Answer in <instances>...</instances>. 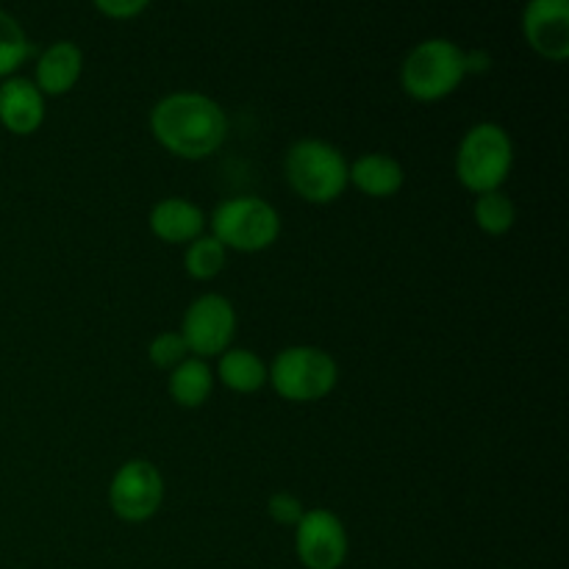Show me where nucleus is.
<instances>
[{
    "instance_id": "1",
    "label": "nucleus",
    "mask_w": 569,
    "mask_h": 569,
    "mask_svg": "<svg viewBox=\"0 0 569 569\" xmlns=\"http://www.w3.org/2000/svg\"><path fill=\"white\" fill-rule=\"evenodd\" d=\"M150 131L167 153L187 161L214 156L228 137V114L203 92H170L150 111Z\"/></svg>"
},
{
    "instance_id": "2",
    "label": "nucleus",
    "mask_w": 569,
    "mask_h": 569,
    "mask_svg": "<svg viewBox=\"0 0 569 569\" xmlns=\"http://www.w3.org/2000/svg\"><path fill=\"white\" fill-rule=\"evenodd\" d=\"M283 172L298 198L306 203L328 206L348 189V159L326 139H298L283 156Z\"/></svg>"
},
{
    "instance_id": "3",
    "label": "nucleus",
    "mask_w": 569,
    "mask_h": 569,
    "mask_svg": "<svg viewBox=\"0 0 569 569\" xmlns=\"http://www.w3.org/2000/svg\"><path fill=\"white\" fill-rule=\"evenodd\" d=\"M515 167V142L498 122H476L456 150V178L467 192L487 194L503 189Z\"/></svg>"
},
{
    "instance_id": "4",
    "label": "nucleus",
    "mask_w": 569,
    "mask_h": 569,
    "mask_svg": "<svg viewBox=\"0 0 569 569\" xmlns=\"http://www.w3.org/2000/svg\"><path fill=\"white\" fill-rule=\"evenodd\" d=\"M465 78V48L445 37L422 39L409 50L400 67V87L420 103L450 98Z\"/></svg>"
},
{
    "instance_id": "5",
    "label": "nucleus",
    "mask_w": 569,
    "mask_h": 569,
    "mask_svg": "<svg viewBox=\"0 0 569 569\" xmlns=\"http://www.w3.org/2000/svg\"><path fill=\"white\" fill-rule=\"evenodd\" d=\"M267 383L289 403H317L337 389L339 365L328 350L315 345H292L267 367Z\"/></svg>"
},
{
    "instance_id": "6",
    "label": "nucleus",
    "mask_w": 569,
    "mask_h": 569,
    "mask_svg": "<svg viewBox=\"0 0 569 569\" xmlns=\"http://www.w3.org/2000/svg\"><path fill=\"white\" fill-rule=\"evenodd\" d=\"M211 237L226 250L261 253L281 237V214L272 203L256 194L228 198L211 211Z\"/></svg>"
},
{
    "instance_id": "7",
    "label": "nucleus",
    "mask_w": 569,
    "mask_h": 569,
    "mask_svg": "<svg viewBox=\"0 0 569 569\" xmlns=\"http://www.w3.org/2000/svg\"><path fill=\"white\" fill-rule=\"evenodd\" d=\"M181 339L187 342L189 356L194 359H220L228 348H233L237 333V309L222 295H200L187 306L181 320Z\"/></svg>"
},
{
    "instance_id": "8",
    "label": "nucleus",
    "mask_w": 569,
    "mask_h": 569,
    "mask_svg": "<svg viewBox=\"0 0 569 569\" xmlns=\"http://www.w3.org/2000/svg\"><path fill=\"white\" fill-rule=\"evenodd\" d=\"M164 503V478L148 459H131L117 467L109 483V506L117 520L148 522Z\"/></svg>"
},
{
    "instance_id": "9",
    "label": "nucleus",
    "mask_w": 569,
    "mask_h": 569,
    "mask_svg": "<svg viewBox=\"0 0 569 569\" xmlns=\"http://www.w3.org/2000/svg\"><path fill=\"white\" fill-rule=\"evenodd\" d=\"M350 539L331 509H306L295 526V556L306 569H339L348 561Z\"/></svg>"
},
{
    "instance_id": "10",
    "label": "nucleus",
    "mask_w": 569,
    "mask_h": 569,
    "mask_svg": "<svg viewBox=\"0 0 569 569\" xmlns=\"http://www.w3.org/2000/svg\"><path fill=\"white\" fill-rule=\"evenodd\" d=\"M522 33L533 53L548 61L569 59V3L567 0H531L522 9Z\"/></svg>"
},
{
    "instance_id": "11",
    "label": "nucleus",
    "mask_w": 569,
    "mask_h": 569,
    "mask_svg": "<svg viewBox=\"0 0 569 569\" xmlns=\"http://www.w3.org/2000/svg\"><path fill=\"white\" fill-rule=\"evenodd\" d=\"M44 122V94L31 78L11 76L0 83V126L14 137H31Z\"/></svg>"
},
{
    "instance_id": "12",
    "label": "nucleus",
    "mask_w": 569,
    "mask_h": 569,
    "mask_svg": "<svg viewBox=\"0 0 569 569\" xmlns=\"http://www.w3.org/2000/svg\"><path fill=\"white\" fill-rule=\"evenodd\" d=\"M150 233L167 244H189L203 237L206 214L187 198H161L150 209Z\"/></svg>"
},
{
    "instance_id": "13",
    "label": "nucleus",
    "mask_w": 569,
    "mask_h": 569,
    "mask_svg": "<svg viewBox=\"0 0 569 569\" xmlns=\"http://www.w3.org/2000/svg\"><path fill=\"white\" fill-rule=\"evenodd\" d=\"M83 72V53L76 42L70 39H59V42L48 44V48L39 53L37 59V83L39 92L48 98H59V94H67L70 89H76V83L81 81Z\"/></svg>"
},
{
    "instance_id": "14",
    "label": "nucleus",
    "mask_w": 569,
    "mask_h": 569,
    "mask_svg": "<svg viewBox=\"0 0 569 569\" xmlns=\"http://www.w3.org/2000/svg\"><path fill=\"white\" fill-rule=\"evenodd\" d=\"M348 178L367 198H395L403 189L406 172L395 156L389 153H361L348 164Z\"/></svg>"
},
{
    "instance_id": "15",
    "label": "nucleus",
    "mask_w": 569,
    "mask_h": 569,
    "mask_svg": "<svg viewBox=\"0 0 569 569\" xmlns=\"http://www.w3.org/2000/svg\"><path fill=\"white\" fill-rule=\"evenodd\" d=\"M217 378L237 395H253L267 387V365L248 348H228L217 359Z\"/></svg>"
},
{
    "instance_id": "16",
    "label": "nucleus",
    "mask_w": 569,
    "mask_h": 569,
    "mask_svg": "<svg viewBox=\"0 0 569 569\" xmlns=\"http://www.w3.org/2000/svg\"><path fill=\"white\" fill-rule=\"evenodd\" d=\"M167 389H170V398L178 406H183V409H200L211 398V392H214V370L209 367V361L189 356L187 361H181L170 372Z\"/></svg>"
},
{
    "instance_id": "17",
    "label": "nucleus",
    "mask_w": 569,
    "mask_h": 569,
    "mask_svg": "<svg viewBox=\"0 0 569 569\" xmlns=\"http://www.w3.org/2000/svg\"><path fill=\"white\" fill-rule=\"evenodd\" d=\"M472 220L489 237H503V233H509L515 228L517 209L509 194L503 189H498V192L478 194L476 203H472Z\"/></svg>"
},
{
    "instance_id": "18",
    "label": "nucleus",
    "mask_w": 569,
    "mask_h": 569,
    "mask_svg": "<svg viewBox=\"0 0 569 569\" xmlns=\"http://www.w3.org/2000/svg\"><path fill=\"white\" fill-rule=\"evenodd\" d=\"M28 56H31V42H28L26 28L17 22L14 14L0 9V81L17 76Z\"/></svg>"
},
{
    "instance_id": "19",
    "label": "nucleus",
    "mask_w": 569,
    "mask_h": 569,
    "mask_svg": "<svg viewBox=\"0 0 569 569\" xmlns=\"http://www.w3.org/2000/svg\"><path fill=\"white\" fill-rule=\"evenodd\" d=\"M226 261L228 250L211 233L209 237H198L183 250V270L194 281H211V278H217L226 270Z\"/></svg>"
},
{
    "instance_id": "20",
    "label": "nucleus",
    "mask_w": 569,
    "mask_h": 569,
    "mask_svg": "<svg viewBox=\"0 0 569 569\" xmlns=\"http://www.w3.org/2000/svg\"><path fill=\"white\" fill-rule=\"evenodd\" d=\"M148 359L153 361V367H159V370L172 372L178 365H181V361L189 359L187 342H183L181 333H178V331L159 333V337L150 339Z\"/></svg>"
},
{
    "instance_id": "21",
    "label": "nucleus",
    "mask_w": 569,
    "mask_h": 569,
    "mask_svg": "<svg viewBox=\"0 0 569 569\" xmlns=\"http://www.w3.org/2000/svg\"><path fill=\"white\" fill-rule=\"evenodd\" d=\"M267 515H270L272 522L278 526H298L300 517L306 515L303 500L292 492H276L270 500H267Z\"/></svg>"
},
{
    "instance_id": "22",
    "label": "nucleus",
    "mask_w": 569,
    "mask_h": 569,
    "mask_svg": "<svg viewBox=\"0 0 569 569\" xmlns=\"http://www.w3.org/2000/svg\"><path fill=\"white\" fill-rule=\"evenodd\" d=\"M94 9H98L103 17H109V20L128 22L133 20V17L142 14V11H148L150 3L148 0H98Z\"/></svg>"
},
{
    "instance_id": "23",
    "label": "nucleus",
    "mask_w": 569,
    "mask_h": 569,
    "mask_svg": "<svg viewBox=\"0 0 569 569\" xmlns=\"http://www.w3.org/2000/svg\"><path fill=\"white\" fill-rule=\"evenodd\" d=\"M489 67H492V56L487 53V50H465V72L467 76H483V72H489Z\"/></svg>"
}]
</instances>
